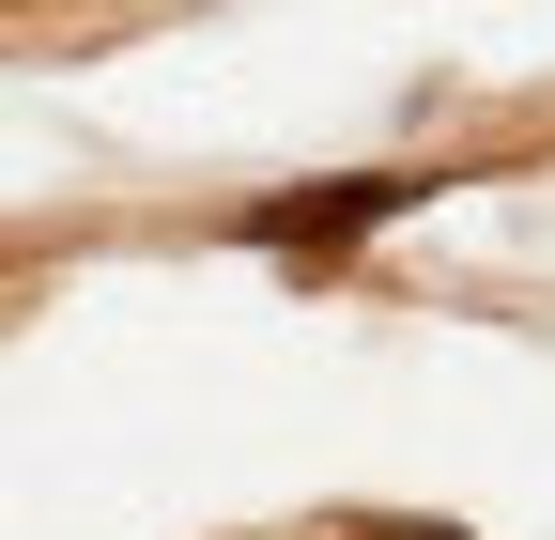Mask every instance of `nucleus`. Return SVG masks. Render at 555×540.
Instances as JSON below:
<instances>
[{
    "mask_svg": "<svg viewBox=\"0 0 555 540\" xmlns=\"http://www.w3.org/2000/svg\"><path fill=\"white\" fill-rule=\"evenodd\" d=\"M401 201H416L401 170H339V185H278V201H247L232 232H247V247H356V232L401 217Z\"/></svg>",
    "mask_w": 555,
    "mask_h": 540,
    "instance_id": "1",
    "label": "nucleus"
},
{
    "mask_svg": "<svg viewBox=\"0 0 555 540\" xmlns=\"http://www.w3.org/2000/svg\"><path fill=\"white\" fill-rule=\"evenodd\" d=\"M356 540H433V525H356Z\"/></svg>",
    "mask_w": 555,
    "mask_h": 540,
    "instance_id": "2",
    "label": "nucleus"
}]
</instances>
